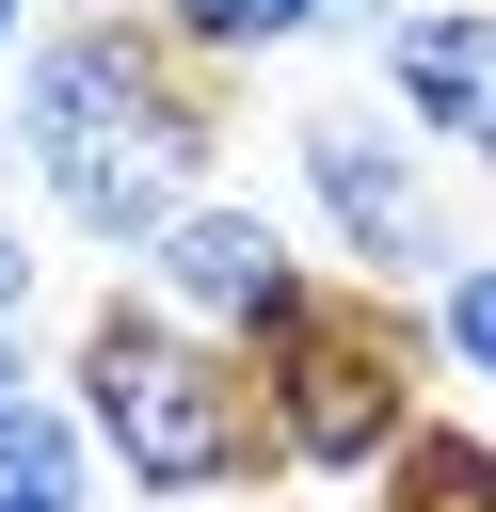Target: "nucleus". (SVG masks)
<instances>
[{
	"mask_svg": "<svg viewBox=\"0 0 496 512\" xmlns=\"http://www.w3.org/2000/svg\"><path fill=\"white\" fill-rule=\"evenodd\" d=\"M16 176L48 192L64 240L96 256H144L192 192H208V144H224V80L160 32V16H64L16 48Z\"/></svg>",
	"mask_w": 496,
	"mask_h": 512,
	"instance_id": "f257e3e1",
	"label": "nucleus"
},
{
	"mask_svg": "<svg viewBox=\"0 0 496 512\" xmlns=\"http://www.w3.org/2000/svg\"><path fill=\"white\" fill-rule=\"evenodd\" d=\"M48 400L80 416L96 480H128L144 512H208V496H256V480H272V448H256V368L208 352L192 320H160L144 288H112V304L64 336Z\"/></svg>",
	"mask_w": 496,
	"mask_h": 512,
	"instance_id": "f03ea898",
	"label": "nucleus"
},
{
	"mask_svg": "<svg viewBox=\"0 0 496 512\" xmlns=\"http://www.w3.org/2000/svg\"><path fill=\"white\" fill-rule=\"evenodd\" d=\"M256 368V448H272V480H320V496H352V480H384V448L432 416V384H416V336H400V304H368V288H320L272 352H240Z\"/></svg>",
	"mask_w": 496,
	"mask_h": 512,
	"instance_id": "7ed1b4c3",
	"label": "nucleus"
},
{
	"mask_svg": "<svg viewBox=\"0 0 496 512\" xmlns=\"http://www.w3.org/2000/svg\"><path fill=\"white\" fill-rule=\"evenodd\" d=\"M288 160H304L320 240H336V272H352L368 304H400V288H432V272L464 256V224H448V192H432L416 128H384V112L320 96V112H288Z\"/></svg>",
	"mask_w": 496,
	"mask_h": 512,
	"instance_id": "20e7f679",
	"label": "nucleus"
},
{
	"mask_svg": "<svg viewBox=\"0 0 496 512\" xmlns=\"http://www.w3.org/2000/svg\"><path fill=\"white\" fill-rule=\"evenodd\" d=\"M128 288L160 304V320H192L208 352H272L304 304H320V256L272 224V208H240V192H192L144 256H128Z\"/></svg>",
	"mask_w": 496,
	"mask_h": 512,
	"instance_id": "39448f33",
	"label": "nucleus"
},
{
	"mask_svg": "<svg viewBox=\"0 0 496 512\" xmlns=\"http://www.w3.org/2000/svg\"><path fill=\"white\" fill-rule=\"evenodd\" d=\"M368 48H384V112L416 144H464L480 128V96H496V0H400Z\"/></svg>",
	"mask_w": 496,
	"mask_h": 512,
	"instance_id": "423d86ee",
	"label": "nucleus"
},
{
	"mask_svg": "<svg viewBox=\"0 0 496 512\" xmlns=\"http://www.w3.org/2000/svg\"><path fill=\"white\" fill-rule=\"evenodd\" d=\"M0 512H96V448H80V416L48 384L0 400Z\"/></svg>",
	"mask_w": 496,
	"mask_h": 512,
	"instance_id": "0eeeda50",
	"label": "nucleus"
},
{
	"mask_svg": "<svg viewBox=\"0 0 496 512\" xmlns=\"http://www.w3.org/2000/svg\"><path fill=\"white\" fill-rule=\"evenodd\" d=\"M384 512H496V432L480 416H416L384 448Z\"/></svg>",
	"mask_w": 496,
	"mask_h": 512,
	"instance_id": "6e6552de",
	"label": "nucleus"
},
{
	"mask_svg": "<svg viewBox=\"0 0 496 512\" xmlns=\"http://www.w3.org/2000/svg\"><path fill=\"white\" fill-rule=\"evenodd\" d=\"M416 352H432L464 400H496V256H448V272H432V320H416Z\"/></svg>",
	"mask_w": 496,
	"mask_h": 512,
	"instance_id": "1a4fd4ad",
	"label": "nucleus"
},
{
	"mask_svg": "<svg viewBox=\"0 0 496 512\" xmlns=\"http://www.w3.org/2000/svg\"><path fill=\"white\" fill-rule=\"evenodd\" d=\"M32 272H48V256H32V224L0 208V320H32Z\"/></svg>",
	"mask_w": 496,
	"mask_h": 512,
	"instance_id": "9d476101",
	"label": "nucleus"
},
{
	"mask_svg": "<svg viewBox=\"0 0 496 512\" xmlns=\"http://www.w3.org/2000/svg\"><path fill=\"white\" fill-rule=\"evenodd\" d=\"M32 384H48V368H32V336L0 320V400H32Z\"/></svg>",
	"mask_w": 496,
	"mask_h": 512,
	"instance_id": "9b49d317",
	"label": "nucleus"
},
{
	"mask_svg": "<svg viewBox=\"0 0 496 512\" xmlns=\"http://www.w3.org/2000/svg\"><path fill=\"white\" fill-rule=\"evenodd\" d=\"M16 48H32V0H0V80H16Z\"/></svg>",
	"mask_w": 496,
	"mask_h": 512,
	"instance_id": "f8f14e48",
	"label": "nucleus"
},
{
	"mask_svg": "<svg viewBox=\"0 0 496 512\" xmlns=\"http://www.w3.org/2000/svg\"><path fill=\"white\" fill-rule=\"evenodd\" d=\"M464 160H480V176H496V96H480V128H464Z\"/></svg>",
	"mask_w": 496,
	"mask_h": 512,
	"instance_id": "ddd939ff",
	"label": "nucleus"
},
{
	"mask_svg": "<svg viewBox=\"0 0 496 512\" xmlns=\"http://www.w3.org/2000/svg\"><path fill=\"white\" fill-rule=\"evenodd\" d=\"M0 176H16V128H0Z\"/></svg>",
	"mask_w": 496,
	"mask_h": 512,
	"instance_id": "4468645a",
	"label": "nucleus"
}]
</instances>
